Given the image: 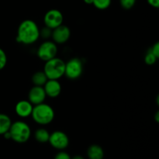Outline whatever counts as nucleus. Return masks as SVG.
Wrapping results in <instances>:
<instances>
[{"label":"nucleus","instance_id":"f257e3e1","mask_svg":"<svg viewBox=\"0 0 159 159\" xmlns=\"http://www.w3.org/2000/svg\"><path fill=\"white\" fill-rule=\"evenodd\" d=\"M40 30L38 25L34 20H23L18 26L16 40L23 44H33L40 38Z\"/></svg>","mask_w":159,"mask_h":159},{"label":"nucleus","instance_id":"f03ea898","mask_svg":"<svg viewBox=\"0 0 159 159\" xmlns=\"http://www.w3.org/2000/svg\"><path fill=\"white\" fill-rule=\"evenodd\" d=\"M54 116L55 113L54 109L44 102L34 106L31 113V116L34 122L41 126L48 125L51 124L54 120Z\"/></svg>","mask_w":159,"mask_h":159},{"label":"nucleus","instance_id":"7ed1b4c3","mask_svg":"<svg viewBox=\"0 0 159 159\" xmlns=\"http://www.w3.org/2000/svg\"><path fill=\"white\" fill-rule=\"evenodd\" d=\"M11 139L18 144L27 142L31 137V129L29 124L23 120H17L12 123L9 130Z\"/></svg>","mask_w":159,"mask_h":159},{"label":"nucleus","instance_id":"20e7f679","mask_svg":"<svg viewBox=\"0 0 159 159\" xmlns=\"http://www.w3.org/2000/svg\"><path fill=\"white\" fill-rule=\"evenodd\" d=\"M65 62L59 57H54L45 61L43 72L48 79L58 80L65 75Z\"/></svg>","mask_w":159,"mask_h":159},{"label":"nucleus","instance_id":"39448f33","mask_svg":"<svg viewBox=\"0 0 159 159\" xmlns=\"http://www.w3.org/2000/svg\"><path fill=\"white\" fill-rule=\"evenodd\" d=\"M83 72V65L78 57H73L65 63V75L71 80L77 79Z\"/></svg>","mask_w":159,"mask_h":159},{"label":"nucleus","instance_id":"423d86ee","mask_svg":"<svg viewBox=\"0 0 159 159\" xmlns=\"http://www.w3.org/2000/svg\"><path fill=\"white\" fill-rule=\"evenodd\" d=\"M57 47L54 41L46 40L39 46L37 49V57L43 61H47L57 56Z\"/></svg>","mask_w":159,"mask_h":159},{"label":"nucleus","instance_id":"0eeeda50","mask_svg":"<svg viewBox=\"0 0 159 159\" xmlns=\"http://www.w3.org/2000/svg\"><path fill=\"white\" fill-rule=\"evenodd\" d=\"M48 142L52 148L58 151L65 150L69 145V138L68 135L61 130H55L50 134Z\"/></svg>","mask_w":159,"mask_h":159},{"label":"nucleus","instance_id":"6e6552de","mask_svg":"<svg viewBox=\"0 0 159 159\" xmlns=\"http://www.w3.org/2000/svg\"><path fill=\"white\" fill-rule=\"evenodd\" d=\"M64 16L60 10L52 9L48 10L43 16V23L45 26L51 30L55 29L57 26L63 24Z\"/></svg>","mask_w":159,"mask_h":159},{"label":"nucleus","instance_id":"1a4fd4ad","mask_svg":"<svg viewBox=\"0 0 159 159\" xmlns=\"http://www.w3.org/2000/svg\"><path fill=\"white\" fill-rule=\"evenodd\" d=\"M71 37V30L65 25H61L55 29L52 30L51 37L56 44H63L69 40Z\"/></svg>","mask_w":159,"mask_h":159},{"label":"nucleus","instance_id":"9d476101","mask_svg":"<svg viewBox=\"0 0 159 159\" xmlns=\"http://www.w3.org/2000/svg\"><path fill=\"white\" fill-rule=\"evenodd\" d=\"M47 96L43 86L34 85L28 93V100L34 106L44 102Z\"/></svg>","mask_w":159,"mask_h":159},{"label":"nucleus","instance_id":"9b49d317","mask_svg":"<svg viewBox=\"0 0 159 159\" xmlns=\"http://www.w3.org/2000/svg\"><path fill=\"white\" fill-rule=\"evenodd\" d=\"M43 87L46 96L50 98L57 97L61 92V85L58 80L48 79Z\"/></svg>","mask_w":159,"mask_h":159},{"label":"nucleus","instance_id":"f8f14e48","mask_svg":"<svg viewBox=\"0 0 159 159\" xmlns=\"http://www.w3.org/2000/svg\"><path fill=\"white\" fill-rule=\"evenodd\" d=\"M34 105L29 100H20L16 104L15 111L17 116L21 118H26L31 116Z\"/></svg>","mask_w":159,"mask_h":159},{"label":"nucleus","instance_id":"ddd939ff","mask_svg":"<svg viewBox=\"0 0 159 159\" xmlns=\"http://www.w3.org/2000/svg\"><path fill=\"white\" fill-rule=\"evenodd\" d=\"M105 156L104 150L99 144H92L87 149L89 159H103Z\"/></svg>","mask_w":159,"mask_h":159},{"label":"nucleus","instance_id":"4468645a","mask_svg":"<svg viewBox=\"0 0 159 159\" xmlns=\"http://www.w3.org/2000/svg\"><path fill=\"white\" fill-rule=\"evenodd\" d=\"M11 124L12 120L10 117L4 113H0V135H3L9 131Z\"/></svg>","mask_w":159,"mask_h":159},{"label":"nucleus","instance_id":"2eb2a0df","mask_svg":"<svg viewBox=\"0 0 159 159\" xmlns=\"http://www.w3.org/2000/svg\"><path fill=\"white\" fill-rule=\"evenodd\" d=\"M50 133L48 130L45 128H38L34 133V138L36 141L41 144H45V143L48 142L49 140Z\"/></svg>","mask_w":159,"mask_h":159},{"label":"nucleus","instance_id":"dca6fc26","mask_svg":"<svg viewBox=\"0 0 159 159\" xmlns=\"http://www.w3.org/2000/svg\"><path fill=\"white\" fill-rule=\"evenodd\" d=\"M48 79L43 71H39L34 73L32 76V82L34 85L37 86H43Z\"/></svg>","mask_w":159,"mask_h":159},{"label":"nucleus","instance_id":"f3484780","mask_svg":"<svg viewBox=\"0 0 159 159\" xmlns=\"http://www.w3.org/2000/svg\"><path fill=\"white\" fill-rule=\"evenodd\" d=\"M112 3V0H93V5L98 9L104 10L108 9Z\"/></svg>","mask_w":159,"mask_h":159},{"label":"nucleus","instance_id":"a211bd4d","mask_svg":"<svg viewBox=\"0 0 159 159\" xmlns=\"http://www.w3.org/2000/svg\"><path fill=\"white\" fill-rule=\"evenodd\" d=\"M158 59V57H155V56L154 55L153 53L150 51V49L148 51L145 56H144V62H145V64H147V65H154V64L157 61Z\"/></svg>","mask_w":159,"mask_h":159},{"label":"nucleus","instance_id":"6ab92c4d","mask_svg":"<svg viewBox=\"0 0 159 159\" xmlns=\"http://www.w3.org/2000/svg\"><path fill=\"white\" fill-rule=\"evenodd\" d=\"M121 7L124 9H130L136 4L137 0H119Z\"/></svg>","mask_w":159,"mask_h":159},{"label":"nucleus","instance_id":"aec40b11","mask_svg":"<svg viewBox=\"0 0 159 159\" xmlns=\"http://www.w3.org/2000/svg\"><path fill=\"white\" fill-rule=\"evenodd\" d=\"M7 63V56L6 52L0 48V70H2Z\"/></svg>","mask_w":159,"mask_h":159},{"label":"nucleus","instance_id":"412c9836","mask_svg":"<svg viewBox=\"0 0 159 159\" xmlns=\"http://www.w3.org/2000/svg\"><path fill=\"white\" fill-rule=\"evenodd\" d=\"M51 34H52V30L47 26H44L41 30H40V37H43V39L49 38L50 37H51Z\"/></svg>","mask_w":159,"mask_h":159},{"label":"nucleus","instance_id":"4be33fe9","mask_svg":"<svg viewBox=\"0 0 159 159\" xmlns=\"http://www.w3.org/2000/svg\"><path fill=\"white\" fill-rule=\"evenodd\" d=\"M71 157L68 152L65 151H59L55 155H54V159H71Z\"/></svg>","mask_w":159,"mask_h":159},{"label":"nucleus","instance_id":"5701e85b","mask_svg":"<svg viewBox=\"0 0 159 159\" xmlns=\"http://www.w3.org/2000/svg\"><path fill=\"white\" fill-rule=\"evenodd\" d=\"M150 51L153 53L154 55L158 58L159 57V42H156L152 48H150Z\"/></svg>","mask_w":159,"mask_h":159},{"label":"nucleus","instance_id":"b1692460","mask_svg":"<svg viewBox=\"0 0 159 159\" xmlns=\"http://www.w3.org/2000/svg\"><path fill=\"white\" fill-rule=\"evenodd\" d=\"M147 2L152 7L155 9H158L159 7V0H147Z\"/></svg>","mask_w":159,"mask_h":159},{"label":"nucleus","instance_id":"393cba45","mask_svg":"<svg viewBox=\"0 0 159 159\" xmlns=\"http://www.w3.org/2000/svg\"><path fill=\"white\" fill-rule=\"evenodd\" d=\"M71 159H85V158H84L82 155H75V156L71 157Z\"/></svg>","mask_w":159,"mask_h":159},{"label":"nucleus","instance_id":"a878e982","mask_svg":"<svg viewBox=\"0 0 159 159\" xmlns=\"http://www.w3.org/2000/svg\"><path fill=\"white\" fill-rule=\"evenodd\" d=\"M155 121H156L157 123L159 122V111H157L156 113H155Z\"/></svg>","mask_w":159,"mask_h":159},{"label":"nucleus","instance_id":"bb28decb","mask_svg":"<svg viewBox=\"0 0 159 159\" xmlns=\"http://www.w3.org/2000/svg\"><path fill=\"white\" fill-rule=\"evenodd\" d=\"M84 2L87 5H93V0H83Z\"/></svg>","mask_w":159,"mask_h":159}]
</instances>
